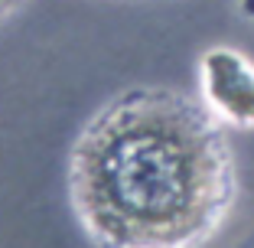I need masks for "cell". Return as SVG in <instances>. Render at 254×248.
<instances>
[{"mask_svg":"<svg viewBox=\"0 0 254 248\" xmlns=\"http://www.w3.org/2000/svg\"><path fill=\"white\" fill-rule=\"evenodd\" d=\"M101 248H195L228 216L232 157L215 121L173 91H130L85 128L68 166Z\"/></svg>","mask_w":254,"mask_h":248,"instance_id":"6da1fadb","label":"cell"},{"mask_svg":"<svg viewBox=\"0 0 254 248\" xmlns=\"http://www.w3.org/2000/svg\"><path fill=\"white\" fill-rule=\"evenodd\" d=\"M205 98L235 124H254V66L235 49H212L202 59Z\"/></svg>","mask_w":254,"mask_h":248,"instance_id":"7a4b0ae2","label":"cell"},{"mask_svg":"<svg viewBox=\"0 0 254 248\" xmlns=\"http://www.w3.org/2000/svg\"><path fill=\"white\" fill-rule=\"evenodd\" d=\"M10 3H13V0H0V13H3V10H7Z\"/></svg>","mask_w":254,"mask_h":248,"instance_id":"3957f363","label":"cell"}]
</instances>
